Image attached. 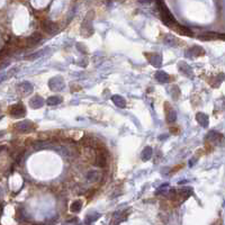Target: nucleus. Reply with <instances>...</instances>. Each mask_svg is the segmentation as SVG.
Returning <instances> with one entry per match:
<instances>
[{"mask_svg": "<svg viewBox=\"0 0 225 225\" xmlns=\"http://www.w3.org/2000/svg\"><path fill=\"white\" fill-rule=\"evenodd\" d=\"M82 208V202L81 200H76L73 203L71 204V212L73 213H78L80 212V209Z\"/></svg>", "mask_w": 225, "mask_h": 225, "instance_id": "aec40b11", "label": "nucleus"}, {"mask_svg": "<svg viewBox=\"0 0 225 225\" xmlns=\"http://www.w3.org/2000/svg\"><path fill=\"white\" fill-rule=\"evenodd\" d=\"M48 86H50V88H51L52 90H62V89L64 88V82H63L62 78L55 77L50 80Z\"/></svg>", "mask_w": 225, "mask_h": 225, "instance_id": "39448f33", "label": "nucleus"}, {"mask_svg": "<svg viewBox=\"0 0 225 225\" xmlns=\"http://www.w3.org/2000/svg\"><path fill=\"white\" fill-rule=\"evenodd\" d=\"M44 105V99L40 96H35L33 97L30 101V106L34 109H37V108H41L42 106Z\"/></svg>", "mask_w": 225, "mask_h": 225, "instance_id": "0eeeda50", "label": "nucleus"}, {"mask_svg": "<svg viewBox=\"0 0 225 225\" xmlns=\"http://www.w3.org/2000/svg\"><path fill=\"white\" fill-rule=\"evenodd\" d=\"M197 121H198V123H199L203 127H207V126H208V117H207L205 114H203V113L197 114Z\"/></svg>", "mask_w": 225, "mask_h": 225, "instance_id": "f3484780", "label": "nucleus"}, {"mask_svg": "<svg viewBox=\"0 0 225 225\" xmlns=\"http://www.w3.org/2000/svg\"><path fill=\"white\" fill-rule=\"evenodd\" d=\"M16 128L18 129L20 133H30L35 129V124L30 121H23L16 124Z\"/></svg>", "mask_w": 225, "mask_h": 225, "instance_id": "7ed1b4c3", "label": "nucleus"}, {"mask_svg": "<svg viewBox=\"0 0 225 225\" xmlns=\"http://www.w3.org/2000/svg\"><path fill=\"white\" fill-rule=\"evenodd\" d=\"M111 100L119 108H124L126 106V100L122 96H119V95H114V96L111 97Z\"/></svg>", "mask_w": 225, "mask_h": 225, "instance_id": "9d476101", "label": "nucleus"}, {"mask_svg": "<svg viewBox=\"0 0 225 225\" xmlns=\"http://www.w3.org/2000/svg\"><path fill=\"white\" fill-rule=\"evenodd\" d=\"M61 103H62V97L60 96H51L48 97L47 100H46V104L50 106H55V105H59Z\"/></svg>", "mask_w": 225, "mask_h": 225, "instance_id": "dca6fc26", "label": "nucleus"}, {"mask_svg": "<svg viewBox=\"0 0 225 225\" xmlns=\"http://www.w3.org/2000/svg\"><path fill=\"white\" fill-rule=\"evenodd\" d=\"M95 164L97 167H100V168H105V167L107 166V154H105L103 152L98 153L96 161H95Z\"/></svg>", "mask_w": 225, "mask_h": 225, "instance_id": "423d86ee", "label": "nucleus"}, {"mask_svg": "<svg viewBox=\"0 0 225 225\" xmlns=\"http://www.w3.org/2000/svg\"><path fill=\"white\" fill-rule=\"evenodd\" d=\"M47 51H48V48H43V50H41V51L35 52V53H33V54H30V56H26L25 59L26 60H30V61H32V60H35V59H38V58L43 56L44 54H46V52H47Z\"/></svg>", "mask_w": 225, "mask_h": 225, "instance_id": "2eb2a0df", "label": "nucleus"}, {"mask_svg": "<svg viewBox=\"0 0 225 225\" xmlns=\"http://www.w3.org/2000/svg\"><path fill=\"white\" fill-rule=\"evenodd\" d=\"M179 69L181 70V72H184L185 74H187V76H190L192 73V68L189 67L187 63L185 62H180L179 63Z\"/></svg>", "mask_w": 225, "mask_h": 225, "instance_id": "6ab92c4d", "label": "nucleus"}, {"mask_svg": "<svg viewBox=\"0 0 225 225\" xmlns=\"http://www.w3.org/2000/svg\"><path fill=\"white\" fill-rule=\"evenodd\" d=\"M223 38L224 35L223 34H216V33H206V34H203V35H200L199 38L202 40H217V38Z\"/></svg>", "mask_w": 225, "mask_h": 225, "instance_id": "ddd939ff", "label": "nucleus"}, {"mask_svg": "<svg viewBox=\"0 0 225 225\" xmlns=\"http://www.w3.org/2000/svg\"><path fill=\"white\" fill-rule=\"evenodd\" d=\"M99 217V215L98 214H93V215H87V217H86V221L85 223L87 224H90V223H93V222L96 221L97 218Z\"/></svg>", "mask_w": 225, "mask_h": 225, "instance_id": "4be33fe9", "label": "nucleus"}, {"mask_svg": "<svg viewBox=\"0 0 225 225\" xmlns=\"http://www.w3.org/2000/svg\"><path fill=\"white\" fill-rule=\"evenodd\" d=\"M20 88H24V91L25 92H30L32 90H33L32 85L28 83V82H24V83H22V85H20Z\"/></svg>", "mask_w": 225, "mask_h": 225, "instance_id": "5701e85b", "label": "nucleus"}, {"mask_svg": "<svg viewBox=\"0 0 225 225\" xmlns=\"http://www.w3.org/2000/svg\"><path fill=\"white\" fill-rule=\"evenodd\" d=\"M4 150V146H0V151H2Z\"/></svg>", "mask_w": 225, "mask_h": 225, "instance_id": "393cba45", "label": "nucleus"}, {"mask_svg": "<svg viewBox=\"0 0 225 225\" xmlns=\"http://www.w3.org/2000/svg\"><path fill=\"white\" fill-rule=\"evenodd\" d=\"M152 154H153L152 149L150 148V146H146V148L143 150V152H142V160H143V161H149V160L152 158Z\"/></svg>", "mask_w": 225, "mask_h": 225, "instance_id": "a211bd4d", "label": "nucleus"}, {"mask_svg": "<svg viewBox=\"0 0 225 225\" xmlns=\"http://www.w3.org/2000/svg\"><path fill=\"white\" fill-rule=\"evenodd\" d=\"M205 51L199 46H192V48H189L188 51L186 52V55L187 56H199L203 55Z\"/></svg>", "mask_w": 225, "mask_h": 225, "instance_id": "6e6552de", "label": "nucleus"}, {"mask_svg": "<svg viewBox=\"0 0 225 225\" xmlns=\"http://www.w3.org/2000/svg\"><path fill=\"white\" fill-rule=\"evenodd\" d=\"M81 27H82V32H85L86 30H88L89 35L92 34V19H89L88 15H87V17H86L85 22H83V24H82Z\"/></svg>", "mask_w": 225, "mask_h": 225, "instance_id": "4468645a", "label": "nucleus"}, {"mask_svg": "<svg viewBox=\"0 0 225 225\" xmlns=\"http://www.w3.org/2000/svg\"><path fill=\"white\" fill-rule=\"evenodd\" d=\"M87 178H88V180H90V181H97L100 178V174H99V172H97V171H90L88 174V176H87Z\"/></svg>", "mask_w": 225, "mask_h": 225, "instance_id": "412c9836", "label": "nucleus"}, {"mask_svg": "<svg viewBox=\"0 0 225 225\" xmlns=\"http://www.w3.org/2000/svg\"><path fill=\"white\" fill-rule=\"evenodd\" d=\"M42 40H43V36H42L41 34L34 33L26 38V46L27 47H35L38 43H41Z\"/></svg>", "mask_w": 225, "mask_h": 225, "instance_id": "20e7f679", "label": "nucleus"}, {"mask_svg": "<svg viewBox=\"0 0 225 225\" xmlns=\"http://www.w3.org/2000/svg\"><path fill=\"white\" fill-rule=\"evenodd\" d=\"M155 79H156L159 82H161V83H164V82L169 81L170 77H169V74L166 73L164 71H158V72L155 73Z\"/></svg>", "mask_w": 225, "mask_h": 225, "instance_id": "9b49d317", "label": "nucleus"}, {"mask_svg": "<svg viewBox=\"0 0 225 225\" xmlns=\"http://www.w3.org/2000/svg\"><path fill=\"white\" fill-rule=\"evenodd\" d=\"M9 114L14 117L20 118L26 115V109L22 104H15V105L9 107Z\"/></svg>", "mask_w": 225, "mask_h": 225, "instance_id": "f03ea898", "label": "nucleus"}, {"mask_svg": "<svg viewBox=\"0 0 225 225\" xmlns=\"http://www.w3.org/2000/svg\"><path fill=\"white\" fill-rule=\"evenodd\" d=\"M5 135V132L4 131H0V137H2Z\"/></svg>", "mask_w": 225, "mask_h": 225, "instance_id": "b1692460", "label": "nucleus"}, {"mask_svg": "<svg viewBox=\"0 0 225 225\" xmlns=\"http://www.w3.org/2000/svg\"><path fill=\"white\" fill-rule=\"evenodd\" d=\"M149 58V61L151 62V64L153 65V67H161V64H162V58H161V55L160 54H156V53H154V54H152L151 56H148Z\"/></svg>", "mask_w": 225, "mask_h": 225, "instance_id": "1a4fd4ad", "label": "nucleus"}, {"mask_svg": "<svg viewBox=\"0 0 225 225\" xmlns=\"http://www.w3.org/2000/svg\"><path fill=\"white\" fill-rule=\"evenodd\" d=\"M42 28L46 32L47 34L50 35H54V34H58L59 33V26L56 25L54 22H52V20H48V19H45L42 22Z\"/></svg>", "mask_w": 225, "mask_h": 225, "instance_id": "f257e3e1", "label": "nucleus"}, {"mask_svg": "<svg viewBox=\"0 0 225 225\" xmlns=\"http://www.w3.org/2000/svg\"><path fill=\"white\" fill-rule=\"evenodd\" d=\"M166 116H167V121L169 123H174L176 121V118H177V114H176V111H174L172 107L166 109Z\"/></svg>", "mask_w": 225, "mask_h": 225, "instance_id": "f8f14e48", "label": "nucleus"}]
</instances>
